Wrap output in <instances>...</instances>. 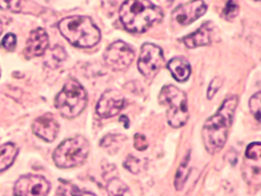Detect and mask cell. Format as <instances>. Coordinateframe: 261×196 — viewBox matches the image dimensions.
<instances>
[{
	"instance_id": "cell-1",
	"label": "cell",
	"mask_w": 261,
	"mask_h": 196,
	"mask_svg": "<svg viewBox=\"0 0 261 196\" xmlns=\"http://www.w3.org/2000/svg\"><path fill=\"white\" fill-rule=\"evenodd\" d=\"M238 105V97H227L215 114L210 116L202 128V138L206 150L215 154L224 146L233 113Z\"/></svg>"
},
{
	"instance_id": "cell-2",
	"label": "cell",
	"mask_w": 261,
	"mask_h": 196,
	"mask_svg": "<svg viewBox=\"0 0 261 196\" xmlns=\"http://www.w3.org/2000/svg\"><path fill=\"white\" fill-rule=\"evenodd\" d=\"M162 17L161 8L150 0H125L119 8L120 21L132 33H143Z\"/></svg>"
},
{
	"instance_id": "cell-3",
	"label": "cell",
	"mask_w": 261,
	"mask_h": 196,
	"mask_svg": "<svg viewBox=\"0 0 261 196\" xmlns=\"http://www.w3.org/2000/svg\"><path fill=\"white\" fill-rule=\"evenodd\" d=\"M58 29L61 35L76 47H93L101 38L100 30L89 16L65 17L59 21Z\"/></svg>"
},
{
	"instance_id": "cell-4",
	"label": "cell",
	"mask_w": 261,
	"mask_h": 196,
	"mask_svg": "<svg viewBox=\"0 0 261 196\" xmlns=\"http://www.w3.org/2000/svg\"><path fill=\"white\" fill-rule=\"evenodd\" d=\"M55 107L66 118L81 114L87 106V93L84 87L73 79H69L55 98Z\"/></svg>"
},
{
	"instance_id": "cell-5",
	"label": "cell",
	"mask_w": 261,
	"mask_h": 196,
	"mask_svg": "<svg viewBox=\"0 0 261 196\" xmlns=\"http://www.w3.org/2000/svg\"><path fill=\"white\" fill-rule=\"evenodd\" d=\"M158 100L167 108L166 118L170 127L180 128L188 121V99L185 92L173 85H166L161 89Z\"/></svg>"
},
{
	"instance_id": "cell-6",
	"label": "cell",
	"mask_w": 261,
	"mask_h": 196,
	"mask_svg": "<svg viewBox=\"0 0 261 196\" xmlns=\"http://www.w3.org/2000/svg\"><path fill=\"white\" fill-rule=\"evenodd\" d=\"M90 152V145L83 136H74L61 142L54 150L53 160L60 168H71L84 163Z\"/></svg>"
},
{
	"instance_id": "cell-7",
	"label": "cell",
	"mask_w": 261,
	"mask_h": 196,
	"mask_svg": "<svg viewBox=\"0 0 261 196\" xmlns=\"http://www.w3.org/2000/svg\"><path fill=\"white\" fill-rule=\"evenodd\" d=\"M135 52L132 47L123 41H115L109 45L104 53V61L112 70L120 71L126 69L133 62Z\"/></svg>"
},
{
	"instance_id": "cell-8",
	"label": "cell",
	"mask_w": 261,
	"mask_h": 196,
	"mask_svg": "<svg viewBox=\"0 0 261 196\" xmlns=\"http://www.w3.org/2000/svg\"><path fill=\"white\" fill-rule=\"evenodd\" d=\"M163 52L159 46L152 43L143 44L138 60V68L144 77L151 78L154 76L163 64Z\"/></svg>"
},
{
	"instance_id": "cell-9",
	"label": "cell",
	"mask_w": 261,
	"mask_h": 196,
	"mask_svg": "<svg viewBox=\"0 0 261 196\" xmlns=\"http://www.w3.org/2000/svg\"><path fill=\"white\" fill-rule=\"evenodd\" d=\"M50 183L39 175H25L14 184V196H47Z\"/></svg>"
},
{
	"instance_id": "cell-10",
	"label": "cell",
	"mask_w": 261,
	"mask_h": 196,
	"mask_svg": "<svg viewBox=\"0 0 261 196\" xmlns=\"http://www.w3.org/2000/svg\"><path fill=\"white\" fill-rule=\"evenodd\" d=\"M207 10V5L203 0H191L177 6L171 12V19L174 23L185 27L202 16Z\"/></svg>"
},
{
	"instance_id": "cell-11",
	"label": "cell",
	"mask_w": 261,
	"mask_h": 196,
	"mask_svg": "<svg viewBox=\"0 0 261 196\" xmlns=\"http://www.w3.org/2000/svg\"><path fill=\"white\" fill-rule=\"evenodd\" d=\"M124 106L123 95L113 89L106 90L100 97L96 105V112L103 118H108L117 114Z\"/></svg>"
},
{
	"instance_id": "cell-12",
	"label": "cell",
	"mask_w": 261,
	"mask_h": 196,
	"mask_svg": "<svg viewBox=\"0 0 261 196\" xmlns=\"http://www.w3.org/2000/svg\"><path fill=\"white\" fill-rule=\"evenodd\" d=\"M260 160L261 145L259 142L251 143L246 149L244 167V177L247 181H253V184L260 183Z\"/></svg>"
},
{
	"instance_id": "cell-13",
	"label": "cell",
	"mask_w": 261,
	"mask_h": 196,
	"mask_svg": "<svg viewBox=\"0 0 261 196\" xmlns=\"http://www.w3.org/2000/svg\"><path fill=\"white\" fill-rule=\"evenodd\" d=\"M32 129L34 134L39 138L46 142H52L58 134L59 125L52 114L46 113L34 120Z\"/></svg>"
},
{
	"instance_id": "cell-14",
	"label": "cell",
	"mask_w": 261,
	"mask_h": 196,
	"mask_svg": "<svg viewBox=\"0 0 261 196\" xmlns=\"http://www.w3.org/2000/svg\"><path fill=\"white\" fill-rule=\"evenodd\" d=\"M49 46V37L46 31L38 28L31 32L24 48V56L32 58L43 55Z\"/></svg>"
},
{
	"instance_id": "cell-15",
	"label": "cell",
	"mask_w": 261,
	"mask_h": 196,
	"mask_svg": "<svg viewBox=\"0 0 261 196\" xmlns=\"http://www.w3.org/2000/svg\"><path fill=\"white\" fill-rule=\"evenodd\" d=\"M167 68L178 82H185L189 79L191 74V66L184 57H174L167 63Z\"/></svg>"
},
{
	"instance_id": "cell-16",
	"label": "cell",
	"mask_w": 261,
	"mask_h": 196,
	"mask_svg": "<svg viewBox=\"0 0 261 196\" xmlns=\"http://www.w3.org/2000/svg\"><path fill=\"white\" fill-rule=\"evenodd\" d=\"M188 48L208 45L210 43V32L206 24H203L196 32L186 36L181 40Z\"/></svg>"
},
{
	"instance_id": "cell-17",
	"label": "cell",
	"mask_w": 261,
	"mask_h": 196,
	"mask_svg": "<svg viewBox=\"0 0 261 196\" xmlns=\"http://www.w3.org/2000/svg\"><path fill=\"white\" fill-rule=\"evenodd\" d=\"M17 153L18 148L11 142L0 145V173L6 170L12 165Z\"/></svg>"
},
{
	"instance_id": "cell-18",
	"label": "cell",
	"mask_w": 261,
	"mask_h": 196,
	"mask_svg": "<svg viewBox=\"0 0 261 196\" xmlns=\"http://www.w3.org/2000/svg\"><path fill=\"white\" fill-rule=\"evenodd\" d=\"M107 192L109 196H132L128 187L119 179H111L107 184Z\"/></svg>"
},
{
	"instance_id": "cell-19",
	"label": "cell",
	"mask_w": 261,
	"mask_h": 196,
	"mask_svg": "<svg viewBox=\"0 0 261 196\" xmlns=\"http://www.w3.org/2000/svg\"><path fill=\"white\" fill-rule=\"evenodd\" d=\"M189 161H190V154H187L182 161L179 163V166L176 170L175 178H174V186L176 190H181L186 180L189 175Z\"/></svg>"
},
{
	"instance_id": "cell-20",
	"label": "cell",
	"mask_w": 261,
	"mask_h": 196,
	"mask_svg": "<svg viewBox=\"0 0 261 196\" xmlns=\"http://www.w3.org/2000/svg\"><path fill=\"white\" fill-rule=\"evenodd\" d=\"M60 193L62 196H96L91 192L81 190L75 185L68 182H62L60 186Z\"/></svg>"
},
{
	"instance_id": "cell-21",
	"label": "cell",
	"mask_w": 261,
	"mask_h": 196,
	"mask_svg": "<svg viewBox=\"0 0 261 196\" xmlns=\"http://www.w3.org/2000/svg\"><path fill=\"white\" fill-rule=\"evenodd\" d=\"M65 56H66V54L63 51V49L61 47L57 46V47H54L49 52V54L47 55V57L45 59V62L50 67H56L65 58Z\"/></svg>"
},
{
	"instance_id": "cell-22",
	"label": "cell",
	"mask_w": 261,
	"mask_h": 196,
	"mask_svg": "<svg viewBox=\"0 0 261 196\" xmlns=\"http://www.w3.org/2000/svg\"><path fill=\"white\" fill-rule=\"evenodd\" d=\"M250 110L257 119V121H260V106H261V94L260 92H257L254 94L249 101Z\"/></svg>"
},
{
	"instance_id": "cell-23",
	"label": "cell",
	"mask_w": 261,
	"mask_h": 196,
	"mask_svg": "<svg viewBox=\"0 0 261 196\" xmlns=\"http://www.w3.org/2000/svg\"><path fill=\"white\" fill-rule=\"evenodd\" d=\"M239 13V4L236 0H228L223 9V16L226 19H232Z\"/></svg>"
},
{
	"instance_id": "cell-24",
	"label": "cell",
	"mask_w": 261,
	"mask_h": 196,
	"mask_svg": "<svg viewBox=\"0 0 261 196\" xmlns=\"http://www.w3.org/2000/svg\"><path fill=\"white\" fill-rule=\"evenodd\" d=\"M0 8L18 12L20 10V0H0Z\"/></svg>"
},
{
	"instance_id": "cell-25",
	"label": "cell",
	"mask_w": 261,
	"mask_h": 196,
	"mask_svg": "<svg viewBox=\"0 0 261 196\" xmlns=\"http://www.w3.org/2000/svg\"><path fill=\"white\" fill-rule=\"evenodd\" d=\"M1 45L7 51H13L15 49V46H16V37H15V35L12 34V33H8L7 35H5V37L3 38L2 42H1Z\"/></svg>"
},
{
	"instance_id": "cell-26",
	"label": "cell",
	"mask_w": 261,
	"mask_h": 196,
	"mask_svg": "<svg viewBox=\"0 0 261 196\" xmlns=\"http://www.w3.org/2000/svg\"><path fill=\"white\" fill-rule=\"evenodd\" d=\"M221 85H222V82H221V79H220V78L216 77V78H214V79L212 80V82H211L210 85H209L208 92H207V97H208V99H211V98L214 96V94L219 90V88L221 87Z\"/></svg>"
},
{
	"instance_id": "cell-27",
	"label": "cell",
	"mask_w": 261,
	"mask_h": 196,
	"mask_svg": "<svg viewBox=\"0 0 261 196\" xmlns=\"http://www.w3.org/2000/svg\"><path fill=\"white\" fill-rule=\"evenodd\" d=\"M134 145H135L136 149H138L140 151H143V150L147 149L148 142H147L146 137L142 134H136L135 135V140H134Z\"/></svg>"
},
{
	"instance_id": "cell-28",
	"label": "cell",
	"mask_w": 261,
	"mask_h": 196,
	"mask_svg": "<svg viewBox=\"0 0 261 196\" xmlns=\"http://www.w3.org/2000/svg\"><path fill=\"white\" fill-rule=\"evenodd\" d=\"M124 166L133 173L139 172V160L134 156H128L124 161Z\"/></svg>"
},
{
	"instance_id": "cell-29",
	"label": "cell",
	"mask_w": 261,
	"mask_h": 196,
	"mask_svg": "<svg viewBox=\"0 0 261 196\" xmlns=\"http://www.w3.org/2000/svg\"><path fill=\"white\" fill-rule=\"evenodd\" d=\"M4 18L3 17H0V34H1V32H2V30L4 29V27H5V22H4Z\"/></svg>"
},
{
	"instance_id": "cell-30",
	"label": "cell",
	"mask_w": 261,
	"mask_h": 196,
	"mask_svg": "<svg viewBox=\"0 0 261 196\" xmlns=\"http://www.w3.org/2000/svg\"><path fill=\"white\" fill-rule=\"evenodd\" d=\"M255 1H259V0H255Z\"/></svg>"
}]
</instances>
